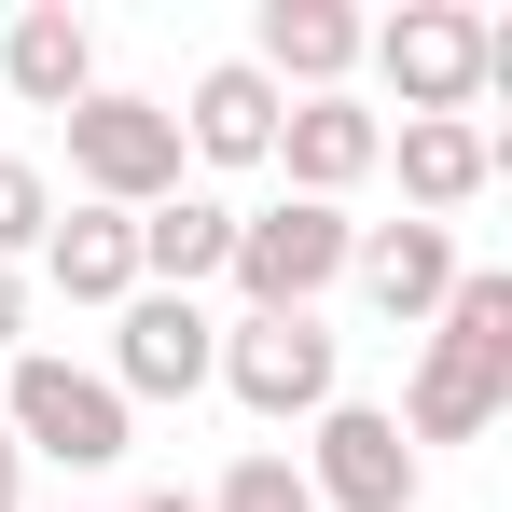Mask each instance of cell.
Returning <instances> with one entry per match:
<instances>
[{"mask_svg":"<svg viewBox=\"0 0 512 512\" xmlns=\"http://www.w3.org/2000/svg\"><path fill=\"white\" fill-rule=\"evenodd\" d=\"M0 97H14V111H84L97 97V28L70 0H14V28H0Z\"/></svg>","mask_w":512,"mask_h":512,"instance_id":"8fae6325","label":"cell"},{"mask_svg":"<svg viewBox=\"0 0 512 512\" xmlns=\"http://www.w3.org/2000/svg\"><path fill=\"white\" fill-rule=\"evenodd\" d=\"M42 277H56L70 305H125V291H139V236H125V208H70V222L42 236Z\"/></svg>","mask_w":512,"mask_h":512,"instance_id":"2e32d148","label":"cell"},{"mask_svg":"<svg viewBox=\"0 0 512 512\" xmlns=\"http://www.w3.org/2000/svg\"><path fill=\"white\" fill-rule=\"evenodd\" d=\"M125 236H139V291H180V305H194V291H208V277H222V263H236V208H222V194H194V180H180L167 208H139V222H125Z\"/></svg>","mask_w":512,"mask_h":512,"instance_id":"5bb4252c","label":"cell"},{"mask_svg":"<svg viewBox=\"0 0 512 512\" xmlns=\"http://www.w3.org/2000/svg\"><path fill=\"white\" fill-rule=\"evenodd\" d=\"M250 70L277 97H346V70H360V14H346V0H263V14H250Z\"/></svg>","mask_w":512,"mask_h":512,"instance_id":"7c38bea8","label":"cell"},{"mask_svg":"<svg viewBox=\"0 0 512 512\" xmlns=\"http://www.w3.org/2000/svg\"><path fill=\"white\" fill-rule=\"evenodd\" d=\"M56 512H84V499H56Z\"/></svg>","mask_w":512,"mask_h":512,"instance_id":"7402d4cb","label":"cell"},{"mask_svg":"<svg viewBox=\"0 0 512 512\" xmlns=\"http://www.w3.org/2000/svg\"><path fill=\"white\" fill-rule=\"evenodd\" d=\"M42 236H56V180H42V167H14V153H0V263H28Z\"/></svg>","mask_w":512,"mask_h":512,"instance_id":"ac0fdd59","label":"cell"},{"mask_svg":"<svg viewBox=\"0 0 512 512\" xmlns=\"http://www.w3.org/2000/svg\"><path fill=\"white\" fill-rule=\"evenodd\" d=\"M346 277L374 291V319L429 333L443 291H457V236H443V222H360V236H346Z\"/></svg>","mask_w":512,"mask_h":512,"instance_id":"4fadbf2b","label":"cell"},{"mask_svg":"<svg viewBox=\"0 0 512 512\" xmlns=\"http://www.w3.org/2000/svg\"><path fill=\"white\" fill-rule=\"evenodd\" d=\"M346 208L319 194H277V208H236V319H319V291H346Z\"/></svg>","mask_w":512,"mask_h":512,"instance_id":"3957f363","label":"cell"},{"mask_svg":"<svg viewBox=\"0 0 512 512\" xmlns=\"http://www.w3.org/2000/svg\"><path fill=\"white\" fill-rule=\"evenodd\" d=\"M360 70L402 97V125H471V97H485V14L471 0H402L388 28H360Z\"/></svg>","mask_w":512,"mask_h":512,"instance_id":"277c9868","label":"cell"},{"mask_svg":"<svg viewBox=\"0 0 512 512\" xmlns=\"http://www.w3.org/2000/svg\"><path fill=\"white\" fill-rule=\"evenodd\" d=\"M305 499L319 512H416V485H429V457L402 443V416L388 402H333V416H305Z\"/></svg>","mask_w":512,"mask_h":512,"instance_id":"52a82bcc","label":"cell"},{"mask_svg":"<svg viewBox=\"0 0 512 512\" xmlns=\"http://www.w3.org/2000/svg\"><path fill=\"white\" fill-rule=\"evenodd\" d=\"M0 346H28V277L0 263Z\"/></svg>","mask_w":512,"mask_h":512,"instance_id":"d6986e66","label":"cell"},{"mask_svg":"<svg viewBox=\"0 0 512 512\" xmlns=\"http://www.w3.org/2000/svg\"><path fill=\"white\" fill-rule=\"evenodd\" d=\"M374 153H388V111H360V97H291L277 111V180L319 194V208H346L374 180Z\"/></svg>","mask_w":512,"mask_h":512,"instance_id":"30bf717a","label":"cell"},{"mask_svg":"<svg viewBox=\"0 0 512 512\" xmlns=\"http://www.w3.org/2000/svg\"><path fill=\"white\" fill-rule=\"evenodd\" d=\"M0 512H28V457H14V429H0Z\"/></svg>","mask_w":512,"mask_h":512,"instance_id":"ffe728a7","label":"cell"},{"mask_svg":"<svg viewBox=\"0 0 512 512\" xmlns=\"http://www.w3.org/2000/svg\"><path fill=\"white\" fill-rule=\"evenodd\" d=\"M70 125V180H84V208H167L180 194V125H167V97H125V84H97L84 111H56Z\"/></svg>","mask_w":512,"mask_h":512,"instance_id":"8992f818","label":"cell"},{"mask_svg":"<svg viewBox=\"0 0 512 512\" xmlns=\"http://www.w3.org/2000/svg\"><path fill=\"white\" fill-rule=\"evenodd\" d=\"M0 429H14V457H42V471H70V485L125 471V443H139V416L111 402V374L70 360V346H14V374H0Z\"/></svg>","mask_w":512,"mask_h":512,"instance_id":"7a4b0ae2","label":"cell"},{"mask_svg":"<svg viewBox=\"0 0 512 512\" xmlns=\"http://www.w3.org/2000/svg\"><path fill=\"white\" fill-rule=\"evenodd\" d=\"M277 111H291V97L263 84L250 56L194 70V97H167V125H180V167H277Z\"/></svg>","mask_w":512,"mask_h":512,"instance_id":"9c48e42d","label":"cell"},{"mask_svg":"<svg viewBox=\"0 0 512 512\" xmlns=\"http://www.w3.org/2000/svg\"><path fill=\"white\" fill-rule=\"evenodd\" d=\"M208 360H222V319H208V305H180V291H125V305H111V360H97V374H111V402L139 416V402H194V388H208Z\"/></svg>","mask_w":512,"mask_h":512,"instance_id":"ba28073f","label":"cell"},{"mask_svg":"<svg viewBox=\"0 0 512 512\" xmlns=\"http://www.w3.org/2000/svg\"><path fill=\"white\" fill-rule=\"evenodd\" d=\"M125 512H194V485H153V499H125Z\"/></svg>","mask_w":512,"mask_h":512,"instance_id":"44dd1931","label":"cell"},{"mask_svg":"<svg viewBox=\"0 0 512 512\" xmlns=\"http://www.w3.org/2000/svg\"><path fill=\"white\" fill-rule=\"evenodd\" d=\"M374 167H402L416 222H457V208L499 180V125H388V153H374Z\"/></svg>","mask_w":512,"mask_h":512,"instance_id":"9a60e30c","label":"cell"},{"mask_svg":"<svg viewBox=\"0 0 512 512\" xmlns=\"http://www.w3.org/2000/svg\"><path fill=\"white\" fill-rule=\"evenodd\" d=\"M194 512H319V499H305V471H291L277 443H236V457H222V485H208Z\"/></svg>","mask_w":512,"mask_h":512,"instance_id":"e0dca14e","label":"cell"},{"mask_svg":"<svg viewBox=\"0 0 512 512\" xmlns=\"http://www.w3.org/2000/svg\"><path fill=\"white\" fill-rule=\"evenodd\" d=\"M208 388H236V416H263V429H305L346 402V333L333 319H222Z\"/></svg>","mask_w":512,"mask_h":512,"instance_id":"5b68a950","label":"cell"},{"mask_svg":"<svg viewBox=\"0 0 512 512\" xmlns=\"http://www.w3.org/2000/svg\"><path fill=\"white\" fill-rule=\"evenodd\" d=\"M512 402V277L457 263L443 319H429L416 374H402V443H485V416Z\"/></svg>","mask_w":512,"mask_h":512,"instance_id":"6da1fadb","label":"cell"}]
</instances>
